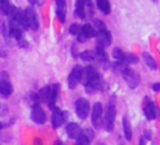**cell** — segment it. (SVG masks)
<instances>
[{"label": "cell", "instance_id": "obj_1", "mask_svg": "<svg viewBox=\"0 0 160 145\" xmlns=\"http://www.w3.org/2000/svg\"><path fill=\"white\" fill-rule=\"evenodd\" d=\"M81 82L83 83L88 94H95L102 88V79L98 71L92 65L85 67L83 69Z\"/></svg>", "mask_w": 160, "mask_h": 145}, {"label": "cell", "instance_id": "obj_2", "mask_svg": "<svg viewBox=\"0 0 160 145\" xmlns=\"http://www.w3.org/2000/svg\"><path fill=\"white\" fill-rule=\"evenodd\" d=\"M117 116V110L116 105H114V99L112 98L111 101L108 103L107 107H106L105 116L102 119V127L107 132H111L114 129V121H116Z\"/></svg>", "mask_w": 160, "mask_h": 145}, {"label": "cell", "instance_id": "obj_3", "mask_svg": "<svg viewBox=\"0 0 160 145\" xmlns=\"http://www.w3.org/2000/svg\"><path fill=\"white\" fill-rule=\"evenodd\" d=\"M121 74H122L123 79H124L125 83L128 84V86L131 90H134L141 83V76L136 71H134L133 69L128 67H124L121 70Z\"/></svg>", "mask_w": 160, "mask_h": 145}, {"label": "cell", "instance_id": "obj_4", "mask_svg": "<svg viewBox=\"0 0 160 145\" xmlns=\"http://www.w3.org/2000/svg\"><path fill=\"white\" fill-rule=\"evenodd\" d=\"M89 110H91V105L89 101L84 97H80L76 99L75 101V112L76 116L80 118L81 120H85L89 115Z\"/></svg>", "mask_w": 160, "mask_h": 145}, {"label": "cell", "instance_id": "obj_5", "mask_svg": "<svg viewBox=\"0 0 160 145\" xmlns=\"http://www.w3.org/2000/svg\"><path fill=\"white\" fill-rule=\"evenodd\" d=\"M103 108L100 103H95L92 109V124L97 130L102 128Z\"/></svg>", "mask_w": 160, "mask_h": 145}, {"label": "cell", "instance_id": "obj_6", "mask_svg": "<svg viewBox=\"0 0 160 145\" xmlns=\"http://www.w3.org/2000/svg\"><path fill=\"white\" fill-rule=\"evenodd\" d=\"M31 119L36 124H44L46 122V112L44 111L40 105L38 103H35L32 105L31 108Z\"/></svg>", "mask_w": 160, "mask_h": 145}, {"label": "cell", "instance_id": "obj_7", "mask_svg": "<svg viewBox=\"0 0 160 145\" xmlns=\"http://www.w3.org/2000/svg\"><path fill=\"white\" fill-rule=\"evenodd\" d=\"M143 112L144 116L147 120H154L157 118L158 115V110L155 105V103L149 98V97H145L144 98V105H143Z\"/></svg>", "mask_w": 160, "mask_h": 145}, {"label": "cell", "instance_id": "obj_8", "mask_svg": "<svg viewBox=\"0 0 160 145\" xmlns=\"http://www.w3.org/2000/svg\"><path fill=\"white\" fill-rule=\"evenodd\" d=\"M82 71L83 68L81 65H75V67L72 69L71 73L68 76V86L70 90H74L78 84L81 82V79H82Z\"/></svg>", "mask_w": 160, "mask_h": 145}, {"label": "cell", "instance_id": "obj_9", "mask_svg": "<svg viewBox=\"0 0 160 145\" xmlns=\"http://www.w3.org/2000/svg\"><path fill=\"white\" fill-rule=\"evenodd\" d=\"M68 118V114L65 111H62L60 108L53 107L52 108V115H51V126L53 129H58L64 123V121Z\"/></svg>", "mask_w": 160, "mask_h": 145}, {"label": "cell", "instance_id": "obj_10", "mask_svg": "<svg viewBox=\"0 0 160 145\" xmlns=\"http://www.w3.org/2000/svg\"><path fill=\"white\" fill-rule=\"evenodd\" d=\"M96 34H97V31L95 28H93V25L91 24H85L81 28L80 32L76 36H78V40L80 43H84L86 42L87 39L89 38H93V37H96Z\"/></svg>", "mask_w": 160, "mask_h": 145}, {"label": "cell", "instance_id": "obj_11", "mask_svg": "<svg viewBox=\"0 0 160 145\" xmlns=\"http://www.w3.org/2000/svg\"><path fill=\"white\" fill-rule=\"evenodd\" d=\"M96 38H97V46H101L103 48H107L111 45L112 43V35L107 28L102 29V31L97 32L96 34Z\"/></svg>", "mask_w": 160, "mask_h": 145}, {"label": "cell", "instance_id": "obj_12", "mask_svg": "<svg viewBox=\"0 0 160 145\" xmlns=\"http://www.w3.org/2000/svg\"><path fill=\"white\" fill-rule=\"evenodd\" d=\"M24 17H25V21L28 24V28L33 29V31H37L39 28V23H38L37 15H36L35 11L33 8H26V10L24 11Z\"/></svg>", "mask_w": 160, "mask_h": 145}, {"label": "cell", "instance_id": "obj_13", "mask_svg": "<svg viewBox=\"0 0 160 145\" xmlns=\"http://www.w3.org/2000/svg\"><path fill=\"white\" fill-rule=\"evenodd\" d=\"M65 132H67L68 137L72 140H76L81 134L83 133L81 127L78 126L76 122H70V123L67 124L65 127Z\"/></svg>", "mask_w": 160, "mask_h": 145}, {"label": "cell", "instance_id": "obj_14", "mask_svg": "<svg viewBox=\"0 0 160 145\" xmlns=\"http://www.w3.org/2000/svg\"><path fill=\"white\" fill-rule=\"evenodd\" d=\"M59 91H60L59 84L50 85L48 101H47V104H48V107L50 108V109H52V108L56 106V101H57V98H58V96H59Z\"/></svg>", "mask_w": 160, "mask_h": 145}, {"label": "cell", "instance_id": "obj_15", "mask_svg": "<svg viewBox=\"0 0 160 145\" xmlns=\"http://www.w3.org/2000/svg\"><path fill=\"white\" fill-rule=\"evenodd\" d=\"M13 93V86L9 79L1 78L0 79V94L4 97H9Z\"/></svg>", "mask_w": 160, "mask_h": 145}, {"label": "cell", "instance_id": "obj_16", "mask_svg": "<svg viewBox=\"0 0 160 145\" xmlns=\"http://www.w3.org/2000/svg\"><path fill=\"white\" fill-rule=\"evenodd\" d=\"M56 13L58 15V19L60 22L64 23L65 17H67V4L65 0H56Z\"/></svg>", "mask_w": 160, "mask_h": 145}, {"label": "cell", "instance_id": "obj_17", "mask_svg": "<svg viewBox=\"0 0 160 145\" xmlns=\"http://www.w3.org/2000/svg\"><path fill=\"white\" fill-rule=\"evenodd\" d=\"M122 127H123V134L127 141H131L133 137L132 134V128H131V122L128 116H123L122 119Z\"/></svg>", "mask_w": 160, "mask_h": 145}, {"label": "cell", "instance_id": "obj_18", "mask_svg": "<svg viewBox=\"0 0 160 145\" xmlns=\"http://www.w3.org/2000/svg\"><path fill=\"white\" fill-rule=\"evenodd\" d=\"M97 7L105 15H108L111 12V7H110L109 0H97Z\"/></svg>", "mask_w": 160, "mask_h": 145}, {"label": "cell", "instance_id": "obj_19", "mask_svg": "<svg viewBox=\"0 0 160 145\" xmlns=\"http://www.w3.org/2000/svg\"><path fill=\"white\" fill-rule=\"evenodd\" d=\"M143 59H144V62L146 63V65H147L150 70H157V68H158L157 62H156V60L150 56V54L143 53Z\"/></svg>", "mask_w": 160, "mask_h": 145}, {"label": "cell", "instance_id": "obj_20", "mask_svg": "<svg viewBox=\"0 0 160 145\" xmlns=\"http://www.w3.org/2000/svg\"><path fill=\"white\" fill-rule=\"evenodd\" d=\"M49 90H50V86H45L37 93L38 103H47L49 96Z\"/></svg>", "mask_w": 160, "mask_h": 145}, {"label": "cell", "instance_id": "obj_21", "mask_svg": "<svg viewBox=\"0 0 160 145\" xmlns=\"http://www.w3.org/2000/svg\"><path fill=\"white\" fill-rule=\"evenodd\" d=\"M75 12H76V14H78V17L81 18V19H85V18H86V8H85L82 0H78V2H76Z\"/></svg>", "mask_w": 160, "mask_h": 145}, {"label": "cell", "instance_id": "obj_22", "mask_svg": "<svg viewBox=\"0 0 160 145\" xmlns=\"http://www.w3.org/2000/svg\"><path fill=\"white\" fill-rule=\"evenodd\" d=\"M112 57L117 60V62H121L123 63V60H124L125 57V53L120 48H114L112 50Z\"/></svg>", "mask_w": 160, "mask_h": 145}, {"label": "cell", "instance_id": "obj_23", "mask_svg": "<svg viewBox=\"0 0 160 145\" xmlns=\"http://www.w3.org/2000/svg\"><path fill=\"white\" fill-rule=\"evenodd\" d=\"M80 58L82 59L83 61H93L96 59L95 56V51L93 50H85L83 53L80 54Z\"/></svg>", "mask_w": 160, "mask_h": 145}, {"label": "cell", "instance_id": "obj_24", "mask_svg": "<svg viewBox=\"0 0 160 145\" xmlns=\"http://www.w3.org/2000/svg\"><path fill=\"white\" fill-rule=\"evenodd\" d=\"M138 62V58L137 56L133 55V54H125L124 60H123V65H135V63Z\"/></svg>", "mask_w": 160, "mask_h": 145}, {"label": "cell", "instance_id": "obj_25", "mask_svg": "<svg viewBox=\"0 0 160 145\" xmlns=\"http://www.w3.org/2000/svg\"><path fill=\"white\" fill-rule=\"evenodd\" d=\"M10 2L9 0H0V11L3 14H8L9 10H10Z\"/></svg>", "mask_w": 160, "mask_h": 145}, {"label": "cell", "instance_id": "obj_26", "mask_svg": "<svg viewBox=\"0 0 160 145\" xmlns=\"http://www.w3.org/2000/svg\"><path fill=\"white\" fill-rule=\"evenodd\" d=\"M75 141H76L75 145H91V140H89L84 133H82Z\"/></svg>", "mask_w": 160, "mask_h": 145}, {"label": "cell", "instance_id": "obj_27", "mask_svg": "<svg viewBox=\"0 0 160 145\" xmlns=\"http://www.w3.org/2000/svg\"><path fill=\"white\" fill-rule=\"evenodd\" d=\"M93 28H95L97 32L102 31V29H106V28H106V25H105V23H103V22H101L100 20H95V21H94Z\"/></svg>", "mask_w": 160, "mask_h": 145}, {"label": "cell", "instance_id": "obj_28", "mask_svg": "<svg viewBox=\"0 0 160 145\" xmlns=\"http://www.w3.org/2000/svg\"><path fill=\"white\" fill-rule=\"evenodd\" d=\"M80 29H81V26L78 25V24H72V25L69 28V32L72 34V35H78Z\"/></svg>", "mask_w": 160, "mask_h": 145}, {"label": "cell", "instance_id": "obj_29", "mask_svg": "<svg viewBox=\"0 0 160 145\" xmlns=\"http://www.w3.org/2000/svg\"><path fill=\"white\" fill-rule=\"evenodd\" d=\"M7 54H8V51H7L6 46H4L3 43L0 42V57H6Z\"/></svg>", "mask_w": 160, "mask_h": 145}, {"label": "cell", "instance_id": "obj_30", "mask_svg": "<svg viewBox=\"0 0 160 145\" xmlns=\"http://www.w3.org/2000/svg\"><path fill=\"white\" fill-rule=\"evenodd\" d=\"M82 2L84 3L85 8L89 9V11H93V3H92V0H82Z\"/></svg>", "mask_w": 160, "mask_h": 145}, {"label": "cell", "instance_id": "obj_31", "mask_svg": "<svg viewBox=\"0 0 160 145\" xmlns=\"http://www.w3.org/2000/svg\"><path fill=\"white\" fill-rule=\"evenodd\" d=\"M152 90L154 92H160V83H154L152 85Z\"/></svg>", "mask_w": 160, "mask_h": 145}, {"label": "cell", "instance_id": "obj_32", "mask_svg": "<svg viewBox=\"0 0 160 145\" xmlns=\"http://www.w3.org/2000/svg\"><path fill=\"white\" fill-rule=\"evenodd\" d=\"M33 145H42V141L39 137H35L33 141Z\"/></svg>", "mask_w": 160, "mask_h": 145}, {"label": "cell", "instance_id": "obj_33", "mask_svg": "<svg viewBox=\"0 0 160 145\" xmlns=\"http://www.w3.org/2000/svg\"><path fill=\"white\" fill-rule=\"evenodd\" d=\"M146 139L144 137H141V139H139V142H138V145H146Z\"/></svg>", "mask_w": 160, "mask_h": 145}, {"label": "cell", "instance_id": "obj_34", "mask_svg": "<svg viewBox=\"0 0 160 145\" xmlns=\"http://www.w3.org/2000/svg\"><path fill=\"white\" fill-rule=\"evenodd\" d=\"M55 145H64V144H63V142H61V141H57L55 143Z\"/></svg>", "mask_w": 160, "mask_h": 145}, {"label": "cell", "instance_id": "obj_35", "mask_svg": "<svg viewBox=\"0 0 160 145\" xmlns=\"http://www.w3.org/2000/svg\"><path fill=\"white\" fill-rule=\"evenodd\" d=\"M28 1H30L31 3H36V2H37V0H28Z\"/></svg>", "mask_w": 160, "mask_h": 145}, {"label": "cell", "instance_id": "obj_36", "mask_svg": "<svg viewBox=\"0 0 160 145\" xmlns=\"http://www.w3.org/2000/svg\"><path fill=\"white\" fill-rule=\"evenodd\" d=\"M2 128H3V123H1V122H0V130H1Z\"/></svg>", "mask_w": 160, "mask_h": 145}, {"label": "cell", "instance_id": "obj_37", "mask_svg": "<svg viewBox=\"0 0 160 145\" xmlns=\"http://www.w3.org/2000/svg\"><path fill=\"white\" fill-rule=\"evenodd\" d=\"M152 2H154V3H157V2H158V0H152Z\"/></svg>", "mask_w": 160, "mask_h": 145}, {"label": "cell", "instance_id": "obj_38", "mask_svg": "<svg viewBox=\"0 0 160 145\" xmlns=\"http://www.w3.org/2000/svg\"><path fill=\"white\" fill-rule=\"evenodd\" d=\"M99 145H105V144H99Z\"/></svg>", "mask_w": 160, "mask_h": 145}]
</instances>
